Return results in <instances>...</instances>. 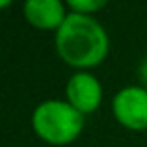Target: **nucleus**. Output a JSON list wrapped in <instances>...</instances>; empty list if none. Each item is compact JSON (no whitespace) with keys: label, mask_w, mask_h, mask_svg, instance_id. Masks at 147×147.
<instances>
[{"label":"nucleus","mask_w":147,"mask_h":147,"mask_svg":"<svg viewBox=\"0 0 147 147\" xmlns=\"http://www.w3.org/2000/svg\"><path fill=\"white\" fill-rule=\"evenodd\" d=\"M67 102L82 115L91 114L102 102V86L93 75L88 71H78L67 80L65 86Z\"/></svg>","instance_id":"4"},{"label":"nucleus","mask_w":147,"mask_h":147,"mask_svg":"<svg viewBox=\"0 0 147 147\" xmlns=\"http://www.w3.org/2000/svg\"><path fill=\"white\" fill-rule=\"evenodd\" d=\"M138 76H140V80H142V84H144V88L147 90V56L142 60L140 67H138Z\"/></svg>","instance_id":"7"},{"label":"nucleus","mask_w":147,"mask_h":147,"mask_svg":"<svg viewBox=\"0 0 147 147\" xmlns=\"http://www.w3.org/2000/svg\"><path fill=\"white\" fill-rule=\"evenodd\" d=\"M56 52L67 65L91 69L102 63L108 54V34L91 15L67 13L63 24L56 30Z\"/></svg>","instance_id":"1"},{"label":"nucleus","mask_w":147,"mask_h":147,"mask_svg":"<svg viewBox=\"0 0 147 147\" xmlns=\"http://www.w3.org/2000/svg\"><path fill=\"white\" fill-rule=\"evenodd\" d=\"M34 132L52 145L75 142L84 129V115L67 100L49 99L36 106L32 114Z\"/></svg>","instance_id":"2"},{"label":"nucleus","mask_w":147,"mask_h":147,"mask_svg":"<svg viewBox=\"0 0 147 147\" xmlns=\"http://www.w3.org/2000/svg\"><path fill=\"white\" fill-rule=\"evenodd\" d=\"M22 13L34 28L39 30H58L67 19L65 6L60 0H26Z\"/></svg>","instance_id":"5"},{"label":"nucleus","mask_w":147,"mask_h":147,"mask_svg":"<svg viewBox=\"0 0 147 147\" xmlns=\"http://www.w3.org/2000/svg\"><path fill=\"white\" fill-rule=\"evenodd\" d=\"M112 112L119 125L130 130L147 129V90L144 86H127L115 93Z\"/></svg>","instance_id":"3"},{"label":"nucleus","mask_w":147,"mask_h":147,"mask_svg":"<svg viewBox=\"0 0 147 147\" xmlns=\"http://www.w3.org/2000/svg\"><path fill=\"white\" fill-rule=\"evenodd\" d=\"M67 6L71 7L73 13H80V15H91L95 11H99L100 7L106 6L104 0H69Z\"/></svg>","instance_id":"6"}]
</instances>
